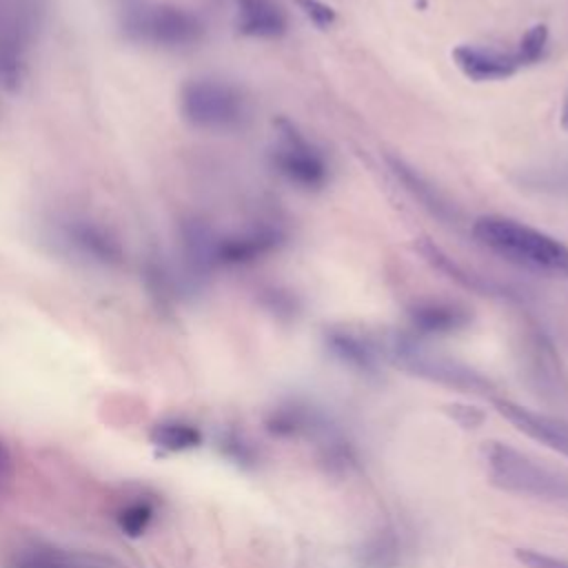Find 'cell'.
Listing matches in <instances>:
<instances>
[{
	"label": "cell",
	"mask_w": 568,
	"mask_h": 568,
	"mask_svg": "<svg viewBox=\"0 0 568 568\" xmlns=\"http://www.w3.org/2000/svg\"><path fill=\"white\" fill-rule=\"evenodd\" d=\"M295 4L317 29H328L337 20L335 9L322 0H295Z\"/></svg>",
	"instance_id": "obj_25"
},
{
	"label": "cell",
	"mask_w": 568,
	"mask_h": 568,
	"mask_svg": "<svg viewBox=\"0 0 568 568\" xmlns=\"http://www.w3.org/2000/svg\"><path fill=\"white\" fill-rule=\"evenodd\" d=\"M481 462L488 481L504 493L568 504V475L510 444L497 439L486 442L481 446Z\"/></svg>",
	"instance_id": "obj_3"
},
{
	"label": "cell",
	"mask_w": 568,
	"mask_h": 568,
	"mask_svg": "<svg viewBox=\"0 0 568 568\" xmlns=\"http://www.w3.org/2000/svg\"><path fill=\"white\" fill-rule=\"evenodd\" d=\"M44 16L42 0H0V89L20 93Z\"/></svg>",
	"instance_id": "obj_5"
},
{
	"label": "cell",
	"mask_w": 568,
	"mask_h": 568,
	"mask_svg": "<svg viewBox=\"0 0 568 568\" xmlns=\"http://www.w3.org/2000/svg\"><path fill=\"white\" fill-rule=\"evenodd\" d=\"M275 171L300 189H320L328 180L324 155L286 120L277 122V142L271 151Z\"/></svg>",
	"instance_id": "obj_8"
},
{
	"label": "cell",
	"mask_w": 568,
	"mask_h": 568,
	"mask_svg": "<svg viewBox=\"0 0 568 568\" xmlns=\"http://www.w3.org/2000/svg\"><path fill=\"white\" fill-rule=\"evenodd\" d=\"M282 242V233L273 226H255L235 235L217 237V266H240L271 253Z\"/></svg>",
	"instance_id": "obj_13"
},
{
	"label": "cell",
	"mask_w": 568,
	"mask_h": 568,
	"mask_svg": "<svg viewBox=\"0 0 568 568\" xmlns=\"http://www.w3.org/2000/svg\"><path fill=\"white\" fill-rule=\"evenodd\" d=\"M410 322L422 333L444 335V333H455V331L464 328L470 322V315L464 306L428 300V302H419L410 308Z\"/></svg>",
	"instance_id": "obj_16"
},
{
	"label": "cell",
	"mask_w": 568,
	"mask_h": 568,
	"mask_svg": "<svg viewBox=\"0 0 568 568\" xmlns=\"http://www.w3.org/2000/svg\"><path fill=\"white\" fill-rule=\"evenodd\" d=\"M561 126L568 131V98H566L564 109H561Z\"/></svg>",
	"instance_id": "obj_27"
},
{
	"label": "cell",
	"mask_w": 568,
	"mask_h": 568,
	"mask_svg": "<svg viewBox=\"0 0 568 568\" xmlns=\"http://www.w3.org/2000/svg\"><path fill=\"white\" fill-rule=\"evenodd\" d=\"M515 559L524 568H568V559L535 548H517Z\"/></svg>",
	"instance_id": "obj_24"
},
{
	"label": "cell",
	"mask_w": 568,
	"mask_h": 568,
	"mask_svg": "<svg viewBox=\"0 0 568 568\" xmlns=\"http://www.w3.org/2000/svg\"><path fill=\"white\" fill-rule=\"evenodd\" d=\"M11 568H122L111 559L51 544H29L13 552Z\"/></svg>",
	"instance_id": "obj_12"
},
{
	"label": "cell",
	"mask_w": 568,
	"mask_h": 568,
	"mask_svg": "<svg viewBox=\"0 0 568 568\" xmlns=\"http://www.w3.org/2000/svg\"><path fill=\"white\" fill-rule=\"evenodd\" d=\"M266 428L277 437H311V435L324 433L326 424L313 408L291 402L268 413Z\"/></svg>",
	"instance_id": "obj_17"
},
{
	"label": "cell",
	"mask_w": 568,
	"mask_h": 568,
	"mask_svg": "<svg viewBox=\"0 0 568 568\" xmlns=\"http://www.w3.org/2000/svg\"><path fill=\"white\" fill-rule=\"evenodd\" d=\"M180 118L206 133H231L242 129L248 118L244 93L220 78L200 75L182 82L178 91Z\"/></svg>",
	"instance_id": "obj_4"
},
{
	"label": "cell",
	"mask_w": 568,
	"mask_h": 568,
	"mask_svg": "<svg viewBox=\"0 0 568 568\" xmlns=\"http://www.w3.org/2000/svg\"><path fill=\"white\" fill-rule=\"evenodd\" d=\"M115 27L126 42L162 51L191 49L206 33L195 11L164 0H115Z\"/></svg>",
	"instance_id": "obj_1"
},
{
	"label": "cell",
	"mask_w": 568,
	"mask_h": 568,
	"mask_svg": "<svg viewBox=\"0 0 568 568\" xmlns=\"http://www.w3.org/2000/svg\"><path fill=\"white\" fill-rule=\"evenodd\" d=\"M453 62L466 78H470L475 82L506 80L521 67L515 51L506 53L501 49L479 47V44H459V47H455L453 49Z\"/></svg>",
	"instance_id": "obj_11"
},
{
	"label": "cell",
	"mask_w": 568,
	"mask_h": 568,
	"mask_svg": "<svg viewBox=\"0 0 568 568\" xmlns=\"http://www.w3.org/2000/svg\"><path fill=\"white\" fill-rule=\"evenodd\" d=\"M388 359L408 375L422 377L446 388H455L462 393L490 390V379H486L481 373L453 357L435 353L410 337H395L388 346Z\"/></svg>",
	"instance_id": "obj_7"
},
{
	"label": "cell",
	"mask_w": 568,
	"mask_h": 568,
	"mask_svg": "<svg viewBox=\"0 0 568 568\" xmlns=\"http://www.w3.org/2000/svg\"><path fill=\"white\" fill-rule=\"evenodd\" d=\"M235 24L246 38L275 40L286 33L288 20L275 0H235Z\"/></svg>",
	"instance_id": "obj_14"
},
{
	"label": "cell",
	"mask_w": 568,
	"mask_h": 568,
	"mask_svg": "<svg viewBox=\"0 0 568 568\" xmlns=\"http://www.w3.org/2000/svg\"><path fill=\"white\" fill-rule=\"evenodd\" d=\"M217 233L202 220L189 217L180 222V251L186 280H204L217 266Z\"/></svg>",
	"instance_id": "obj_10"
},
{
	"label": "cell",
	"mask_w": 568,
	"mask_h": 568,
	"mask_svg": "<svg viewBox=\"0 0 568 568\" xmlns=\"http://www.w3.org/2000/svg\"><path fill=\"white\" fill-rule=\"evenodd\" d=\"M140 280L146 291V297L160 308L171 311L184 295V284L178 273L162 260V255H146L142 260Z\"/></svg>",
	"instance_id": "obj_15"
},
{
	"label": "cell",
	"mask_w": 568,
	"mask_h": 568,
	"mask_svg": "<svg viewBox=\"0 0 568 568\" xmlns=\"http://www.w3.org/2000/svg\"><path fill=\"white\" fill-rule=\"evenodd\" d=\"M546 47H548V27L546 24H535L521 36L519 47L515 49V55H517L521 67L524 64H535L544 58Z\"/></svg>",
	"instance_id": "obj_22"
},
{
	"label": "cell",
	"mask_w": 568,
	"mask_h": 568,
	"mask_svg": "<svg viewBox=\"0 0 568 568\" xmlns=\"http://www.w3.org/2000/svg\"><path fill=\"white\" fill-rule=\"evenodd\" d=\"M49 242L67 257L95 268H120L126 262L122 240L102 222L87 215H60L49 222Z\"/></svg>",
	"instance_id": "obj_6"
},
{
	"label": "cell",
	"mask_w": 568,
	"mask_h": 568,
	"mask_svg": "<svg viewBox=\"0 0 568 568\" xmlns=\"http://www.w3.org/2000/svg\"><path fill=\"white\" fill-rule=\"evenodd\" d=\"M495 408L508 424H513L515 430L568 457V419L526 408L510 399H495Z\"/></svg>",
	"instance_id": "obj_9"
},
{
	"label": "cell",
	"mask_w": 568,
	"mask_h": 568,
	"mask_svg": "<svg viewBox=\"0 0 568 568\" xmlns=\"http://www.w3.org/2000/svg\"><path fill=\"white\" fill-rule=\"evenodd\" d=\"M388 162H390V166H393V173L406 184V189H408L415 197H419V202H424V206H430L433 213L444 215V204H442V200L437 197V193H435L428 184H424L422 178H419L410 166H406L402 160H395V158H390Z\"/></svg>",
	"instance_id": "obj_21"
},
{
	"label": "cell",
	"mask_w": 568,
	"mask_h": 568,
	"mask_svg": "<svg viewBox=\"0 0 568 568\" xmlns=\"http://www.w3.org/2000/svg\"><path fill=\"white\" fill-rule=\"evenodd\" d=\"M11 475H13V459L7 444L0 439V488L9 484Z\"/></svg>",
	"instance_id": "obj_26"
},
{
	"label": "cell",
	"mask_w": 568,
	"mask_h": 568,
	"mask_svg": "<svg viewBox=\"0 0 568 568\" xmlns=\"http://www.w3.org/2000/svg\"><path fill=\"white\" fill-rule=\"evenodd\" d=\"M153 519V506L149 501H131L118 515V526L129 537H140Z\"/></svg>",
	"instance_id": "obj_23"
},
{
	"label": "cell",
	"mask_w": 568,
	"mask_h": 568,
	"mask_svg": "<svg viewBox=\"0 0 568 568\" xmlns=\"http://www.w3.org/2000/svg\"><path fill=\"white\" fill-rule=\"evenodd\" d=\"M475 240L501 260L548 277H568V246L557 237L506 215H481Z\"/></svg>",
	"instance_id": "obj_2"
},
{
	"label": "cell",
	"mask_w": 568,
	"mask_h": 568,
	"mask_svg": "<svg viewBox=\"0 0 568 568\" xmlns=\"http://www.w3.org/2000/svg\"><path fill=\"white\" fill-rule=\"evenodd\" d=\"M364 568H397L402 561V541L393 530L373 532L357 552Z\"/></svg>",
	"instance_id": "obj_19"
},
{
	"label": "cell",
	"mask_w": 568,
	"mask_h": 568,
	"mask_svg": "<svg viewBox=\"0 0 568 568\" xmlns=\"http://www.w3.org/2000/svg\"><path fill=\"white\" fill-rule=\"evenodd\" d=\"M328 348L335 353V357H339L344 364L357 368V371H373L377 355L373 351V346H368L366 342H362L359 337L351 335V333H331L328 335Z\"/></svg>",
	"instance_id": "obj_20"
},
{
	"label": "cell",
	"mask_w": 568,
	"mask_h": 568,
	"mask_svg": "<svg viewBox=\"0 0 568 568\" xmlns=\"http://www.w3.org/2000/svg\"><path fill=\"white\" fill-rule=\"evenodd\" d=\"M149 439L160 450L182 453V450L197 448L202 444V433L193 424H189V422L164 419V422H158L151 428Z\"/></svg>",
	"instance_id": "obj_18"
}]
</instances>
